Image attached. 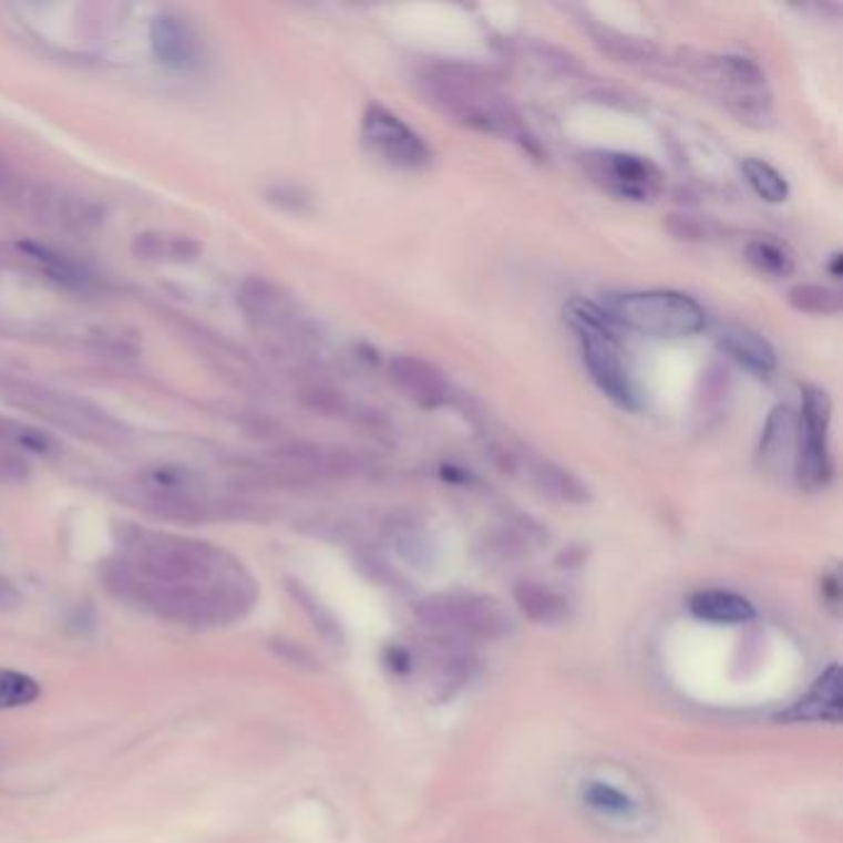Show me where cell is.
Segmentation results:
<instances>
[{"label": "cell", "instance_id": "5", "mask_svg": "<svg viewBox=\"0 0 843 843\" xmlns=\"http://www.w3.org/2000/svg\"><path fill=\"white\" fill-rule=\"evenodd\" d=\"M415 616L429 628H445L485 641H495L512 631L505 608L480 594H433L415 606Z\"/></svg>", "mask_w": 843, "mask_h": 843}, {"label": "cell", "instance_id": "27", "mask_svg": "<svg viewBox=\"0 0 843 843\" xmlns=\"http://www.w3.org/2000/svg\"><path fill=\"white\" fill-rule=\"evenodd\" d=\"M664 226L670 236H676L678 240H688V243L708 240V238H712V233H715V226L710 220H702L696 216H678V213L668 216Z\"/></svg>", "mask_w": 843, "mask_h": 843}, {"label": "cell", "instance_id": "4", "mask_svg": "<svg viewBox=\"0 0 843 843\" xmlns=\"http://www.w3.org/2000/svg\"><path fill=\"white\" fill-rule=\"evenodd\" d=\"M604 312L614 325L656 339H682L706 329V309L690 295L676 290L616 295Z\"/></svg>", "mask_w": 843, "mask_h": 843}, {"label": "cell", "instance_id": "24", "mask_svg": "<svg viewBox=\"0 0 843 843\" xmlns=\"http://www.w3.org/2000/svg\"><path fill=\"white\" fill-rule=\"evenodd\" d=\"M20 250H25L30 258L38 260L42 268H45L55 280L65 282V285H78L82 287L84 282L90 280L88 273H84L80 265H74L72 260H68L65 255H60L55 250L50 248H40V245H33V243H20Z\"/></svg>", "mask_w": 843, "mask_h": 843}, {"label": "cell", "instance_id": "28", "mask_svg": "<svg viewBox=\"0 0 843 843\" xmlns=\"http://www.w3.org/2000/svg\"><path fill=\"white\" fill-rule=\"evenodd\" d=\"M589 799L594 806H599L604 811H616V814H624V811L631 809V802H628V796H624L621 792H616V789L611 787H604V784H596L589 789Z\"/></svg>", "mask_w": 843, "mask_h": 843}, {"label": "cell", "instance_id": "6", "mask_svg": "<svg viewBox=\"0 0 843 843\" xmlns=\"http://www.w3.org/2000/svg\"><path fill=\"white\" fill-rule=\"evenodd\" d=\"M834 403L819 387L802 389V413L796 415L794 477L802 490H821L834 475L829 448V429Z\"/></svg>", "mask_w": 843, "mask_h": 843}, {"label": "cell", "instance_id": "29", "mask_svg": "<svg viewBox=\"0 0 843 843\" xmlns=\"http://www.w3.org/2000/svg\"><path fill=\"white\" fill-rule=\"evenodd\" d=\"M20 604V594L13 584L0 576V611H10Z\"/></svg>", "mask_w": 843, "mask_h": 843}, {"label": "cell", "instance_id": "23", "mask_svg": "<svg viewBox=\"0 0 843 843\" xmlns=\"http://www.w3.org/2000/svg\"><path fill=\"white\" fill-rule=\"evenodd\" d=\"M132 250L144 260H191L198 255V245L188 238H168L162 233H142L134 238Z\"/></svg>", "mask_w": 843, "mask_h": 843}, {"label": "cell", "instance_id": "8", "mask_svg": "<svg viewBox=\"0 0 843 843\" xmlns=\"http://www.w3.org/2000/svg\"><path fill=\"white\" fill-rule=\"evenodd\" d=\"M361 142L391 168L421 171L431 164V148L423 136L405 124L399 114L381 104H369L361 120Z\"/></svg>", "mask_w": 843, "mask_h": 843}, {"label": "cell", "instance_id": "7", "mask_svg": "<svg viewBox=\"0 0 843 843\" xmlns=\"http://www.w3.org/2000/svg\"><path fill=\"white\" fill-rule=\"evenodd\" d=\"M584 168L594 184L621 201L650 203L666 188V174L648 156L626 152H589Z\"/></svg>", "mask_w": 843, "mask_h": 843}, {"label": "cell", "instance_id": "13", "mask_svg": "<svg viewBox=\"0 0 843 843\" xmlns=\"http://www.w3.org/2000/svg\"><path fill=\"white\" fill-rule=\"evenodd\" d=\"M238 305L250 322L270 329L292 327L295 307L280 287L268 280H248L238 292Z\"/></svg>", "mask_w": 843, "mask_h": 843}, {"label": "cell", "instance_id": "2", "mask_svg": "<svg viewBox=\"0 0 843 843\" xmlns=\"http://www.w3.org/2000/svg\"><path fill=\"white\" fill-rule=\"evenodd\" d=\"M419 88L425 102L448 120L505 138L532 156H542L535 134L522 122L517 106L490 72L463 62H435L419 74Z\"/></svg>", "mask_w": 843, "mask_h": 843}, {"label": "cell", "instance_id": "3", "mask_svg": "<svg viewBox=\"0 0 843 843\" xmlns=\"http://www.w3.org/2000/svg\"><path fill=\"white\" fill-rule=\"evenodd\" d=\"M564 319L579 339L584 367L589 369L596 387L626 411L641 409V393L626 367V354L616 339L614 322L604 309L584 297H574L564 307Z\"/></svg>", "mask_w": 843, "mask_h": 843}, {"label": "cell", "instance_id": "15", "mask_svg": "<svg viewBox=\"0 0 843 843\" xmlns=\"http://www.w3.org/2000/svg\"><path fill=\"white\" fill-rule=\"evenodd\" d=\"M796 455V413L789 405H777L764 423L760 441V461L764 467H782L787 461L794 471Z\"/></svg>", "mask_w": 843, "mask_h": 843}, {"label": "cell", "instance_id": "12", "mask_svg": "<svg viewBox=\"0 0 843 843\" xmlns=\"http://www.w3.org/2000/svg\"><path fill=\"white\" fill-rule=\"evenodd\" d=\"M148 38H152L154 55L158 58L162 65L178 72L194 70L198 65V58H201L198 35L184 18L171 16V13L154 18Z\"/></svg>", "mask_w": 843, "mask_h": 843}, {"label": "cell", "instance_id": "30", "mask_svg": "<svg viewBox=\"0 0 843 843\" xmlns=\"http://www.w3.org/2000/svg\"><path fill=\"white\" fill-rule=\"evenodd\" d=\"M10 181H13V174H10V166L3 162V156H0V188H6Z\"/></svg>", "mask_w": 843, "mask_h": 843}, {"label": "cell", "instance_id": "20", "mask_svg": "<svg viewBox=\"0 0 843 843\" xmlns=\"http://www.w3.org/2000/svg\"><path fill=\"white\" fill-rule=\"evenodd\" d=\"M787 302L792 309L802 315H821L831 317L843 309V295L836 287L819 285V282H796L789 287Z\"/></svg>", "mask_w": 843, "mask_h": 843}, {"label": "cell", "instance_id": "22", "mask_svg": "<svg viewBox=\"0 0 843 843\" xmlns=\"http://www.w3.org/2000/svg\"><path fill=\"white\" fill-rule=\"evenodd\" d=\"M742 176L757 196L767 203H784L789 198V184L779 171L757 156L742 158Z\"/></svg>", "mask_w": 843, "mask_h": 843}, {"label": "cell", "instance_id": "19", "mask_svg": "<svg viewBox=\"0 0 843 843\" xmlns=\"http://www.w3.org/2000/svg\"><path fill=\"white\" fill-rule=\"evenodd\" d=\"M841 710V686L839 668H829V674L816 680V686L809 690V696L796 702L784 718L787 720H839Z\"/></svg>", "mask_w": 843, "mask_h": 843}, {"label": "cell", "instance_id": "11", "mask_svg": "<svg viewBox=\"0 0 843 843\" xmlns=\"http://www.w3.org/2000/svg\"><path fill=\"white\" fill-rule=\"evenodd\" d=\"M389 377L403 397H409L423 409H439L453 399V387L445 373L421 357H393L389 361Z\"/></svg>", "mask_w": 843, "mask_h": 843}, {"label": "cell", "instance_id": "21", "mask_svg": "<svg viewBox=\"0 0 843 843\" xmlns=\"http://www.w3.org/2000/svg\"><path fill=\"white\" fill-rule=\"evenodd\" d=\"M744 260L757 273L770 277H789L794 273V253L774 238H754L744 245Z\"/></svg>", "mask_w": 843, "mask_h": 843}, {"label": "cell", "instance_id": "26", "mask_svg": "<svg viewBox=\"0 0 843 843\" xmlns=\"http://www.w3.org/2000/svg\"><path fill=\"white\" fill-rule=\"evenodd\" d=\"M295 596H297V602H300V606L307 611V616L315 621L317 631L322 634L327 638V641L339 644L341 641V628L337 624V618L332 614H329L327 608L322 604H319L312 594H307L305 589H297V586H295Z\"/></svg>", "mask_w": 843, "mask_h": 843}, {"label": "cell", "instance_id": "1", "mask_svg": "<svg viewBox=\"0 0 843 843\" xmlns=\"http://www.w3.org/2000/svg\"><path fill=\"white\" fill-rule=\"evenodd\" d=\"M122 549L116 572L122 592L174 621H233L255 602L248 572L206 542L132 530L122 537Z\"/></svg>", "mask_w": 843, "mask_h": 843}, {"label": "cell", "instance_id": "10", "mask_svg": "<svg viewBox=\"0 0 843 843\" xmlns=\"http://www.w3.org/2000/svg\"><path fill=\"white\" fill-rule=\"evenodd\" d=\"M495 461L505 471H525L530 483L535 485L542 495H547L552 500H559V503H569V505H584L592 500V490L586 487L579 477H576L567 467H562L557 463H552L549 458H542L537 453L527 451V448H510L505 445H495L493 448Z\"/></svg>", "mask_w": 843, "mask_h": 843}, {"label": "cell", "instance_id": "9", "mask_svg": "<svg viewBox=\"0 0 843 843\" xmlns=\"http://www.w3.org/2000/svg\"><path fill=\"white\" fill-rule=\"evenodd\" d=\"M6 389L13 403L30 411H40L45 419L58 425H65L70 431H80L88 435H110L116 429L112 419H106V413L84 401H74L65 397V393H52L48 389H38L20 381L6 383Z\"/></svg>", "mask_w": 843, "mask_h": 843}, {"label": "cell", "instance_id": "14", "mask_svg": "<svg viewBox=\"0 0 843 843\" xmlns=\"http://www.w3.org/2000/svg\"><path fill=\"white\" fill-rule=\"evenodd\" d=\"M718 347L728 354L732 361H738L747 371L757 373V377H772L777 371V351L760 332L747 327H722L718 332Z\"/></svg>", "mask_w": 843, "mask_h": 843}, {"label": "cell", "instance_id": "16", "mask_svg": "<svg viewBox=\"0 0 843 843\" xmlns=\"http://www.w3.org/2000/svg\"><path fill=\"white\" fill-rule=\"evenodd\" d=\"M589 33L594 38V45L616 62H628V65H654V62H660V50L650 40L628 35L621 33V30L599 23H589Z\"/></svg>", "mask_w": 843, "mask_h": 843}, {"label": "cell", "instance_id": "25", "mask_svg": "<svg viewBox=\"0 0 843 843\" xmlns=\"http://www.w3.org/2000/svg\"><path fill=\"white\" fill-rule=\"evenodd\" d=\"M38 696L40 686L33 678L16 674V670H0V710L30 706Z\"/></svg>", "mask_w": 843, "mask_h": 843}, {"label": "cell", "instance_id": "17", "mask_svg": "<svg viewBox=\"0 0 843 843\" xmlns=\"http://www.w3.org/2000/svg\"><path fill=\"white\" fill-rule=\"evenodd\" d=\"M690 611L700 621L710 624H744L754 618V606L744 596L724 589L698 592L690 599Z\"/></svg>", "mask_w": 843, "mask_h": 843}, {"label": "cell", "instance_id": "18", "mask_svg": "<svg viewBox=\"0 0 843 843\" xmlns=\"http://www.w3.org/2000/svg\"><path fill=\"white\" fill-rule=\"evenodd\" d=\"M512 594H515L520 611L539 626H557L569 616L567 602L539 582H520Z\"/></svg>", "mask_w": 843, "mask_h": 843}, {"label": "cell", "instance_id": "31", "mask_svg": "<svg viewBox=\"0 0 843 843\" xmlns=\"http://www.w3.org/2000/svg\"><path fill=\"white\" fill-rule=\"evenodd\" d=\"M841 263H843L841 253H834V255H831V263H829V273H831V277H836V280H839V277H841Z\"/></svg>", "mask_w": 843, "mask_h": 843}]
</instances>
